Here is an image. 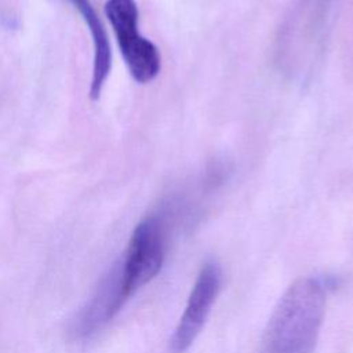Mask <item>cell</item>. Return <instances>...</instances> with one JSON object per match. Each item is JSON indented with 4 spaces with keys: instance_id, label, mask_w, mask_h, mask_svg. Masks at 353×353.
Segmentation results:
<instances>
[{
    "instance_id": "obj_1",
    "label": "cell",
    "mask_w": 353,
    "mask_h": 353,
    "mask_svg": "<svg viewBox=\"0 0 353 353\" xmlns=\"http://www.w3.org/2000/svg\"><path fill=\"white\" fill-rule=\"evenodd\" d=\"M324 285L302 277L279 299L263 336V353H313L325 313Z\"/></svg>"
},
{
    "instance_id": "obj_2",
    "label": "cell",
    "mask_w": 353,
    "mask_h": 353,
    "mask_svg": "<svg viewBox=\"0 0 353 353\" xmlns=\"http://www.w3.org/2000/svg\"><path fill=\"white\" fill-rule=\"evenodd\" d=\"M105 14L134 80L142 84L152 81L160 72V54L157 47L138 30L139 14L135 0H108Z\"/></svg>"
},
{
    "instance_id": "obj_3",
    "label": "cell",
    "mask_w": 353,
    "mask_h": 353,
    "mask_svg": "<svg viewBox=\"0 0 353 353\" xmlns=\"http://www.w3.org/2000/svg\"><path fill=\"white\" fill-rule=\"evenodd\" d=\"M165 240L161 221L149 216L132 232L127 252L120 259L125 290L131 296L137 290L152 281L161 270Z\"/></svg>"
},
{
    "instance_id": "obj_4",
    "label": "cell",
    "mask_w": 353,
    "mask_h": 353,
    "mask_svg": "<svg viewBox=\"0 0 353 353\" xmlns=\"http://www.w3.org/2000/svg\"><path fill=\"white\" fill-rule=\"evenodd\" d=\"M222 273L215 262H207L189 294L185 310L170 339L172 353L186 352L201 332L221 290Z\"/></svg>"
},
{
    "instance_id": "obj_5",
    "label": "cell",
    "mask_w": 353,
    "mask_h": 353,
    "mask_svg": "<svg viewBox=\"0 0 353 353\" xmlns=\"http://www.w3.org/2000/svg\"><path fill=\"white\" fill-rule=\"evenodd\" d=\"M130 298L121 273L120 261L109 270L90 301L81 307L72 323L76 338H87L101 330Z\"/></svg>"
},
{
    "instance_id": "obj_6",
    "label": "cell",
    "mask_w": 353,
    "mask_h": 353,
    "mask_svg": "<svg viewBox=\"0 0 353 353\" xmlns=\"http://www.w3.org/2000/svg\"><path fill=\"white\" fill-rule=\"evenodd\" d=\"M81 15L85 26L88 28L94 47V62H92V79L90 87V95L92 99L99 98L105 81L112 68V50L106 30L92 7L90 0H68Z\"/></svg>"
}]
</instances>
